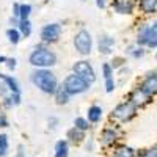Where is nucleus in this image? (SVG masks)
Returning <instances> with one entry per match:
<instances>
[{
    "mask_svg": "<svg viewBox=\"0 0 157 157\" xmlns=\"http://www.w3.org/2000/svg\"><path fill=\"white\" fill-rule=\"evenodd\" d=\"M58 63L57 52L50 46L36 44L29 54V64L33 69H52Z\"/></svg>",
    "mask_w": 157,
    "mask_h": 157,
    "instance_id": "1",
    "label": "nucleus"
},
{
    "mask_svg": "<svg viewBox=\"0 0 157 157\" xmlns=\"http://www.w3.org/2000/svg\"><path fill=\"white\" fill-rule=\"evenodd\" d=\"M29 78L35 88H38L43 94H47V96L54 94L60 85L57 74L52 69H33Z\"/></svg>",
    "mask_w": 157,
    "mask_h": 157,
    "instance_id": "2",
    "label": "nucleus"
},
{
    "mask_svg": "<svg viewBox=\"0 0 157 157\" xmlns=\"http://www.w3.org/2000/svg\"><path fill=\"white\" fill-rule=\"evenodd\" d=\"M137 113H138V109L132 102L123 101L112 109L109 118L110 121H113V124H127L137 116Z\"/></svg>",
    "mask_w": 157,
    "mask_h": 157,
    "instance_id": "3",
    "label": "nucleus"
},
{
    "mask_svg": "<svg viewBox=\"0 0 157 157\" xmlns=\"http://www.w3.org/2000/svg\"><path fill=\"white\" fill-rule=\"evenodd\" d=\"M93 36L91 33L86 30V29H80L77 30L72 36V46H74V50L77 52L80 57H88L91 52H93Z\"/></svg>",
    "mask_w": 157,
    "mask_h": 157,
    "instance_id": "4",
    "label": "nucleus"
},
{
    "mask_svg": "<svg viewBox=\"0 0 157 157\" xmlns=\"http://www.w3.org/2000/svg\"><path fill=\"white\" fill-rule=\"evenodd\" d=\"M61 86L68 91V94L72 98V96H78V94H83L86 93V91L91 88L90 83H86L83 78H80L78 75L69 72L66 77L63 78V82H61Z\"/></svg>",
    "mask_w": 157,
    "mask_h": 157,
    "instance_id": "5",
    "label": "nucleus"
},
{
    "mask_svg": "<svg viewBox=\"0 0 157 157\" xmlns=\"http://www.w3.org/2000/svg\"><path fill=\"white\" fill-rule=\"evenodd\" d=\"M61 32L63 29L60 22H47L39 30V41H41V44H46V46L57 44L61 38Z\"/></svg>",
    "mask_w": 157,
    "mask_h": 157,
    "instance_id": "6",
    "label": "nucleus"
},
{
    "mask_svg": "<svg viewBox=\"0 0 157 157\" xmlns=\"http://www.w3.org/2000/svg\"><path fill=\"white\" fill-rule=\"evenodd\" d=\"M71 72L75 74V75H78L80 78H83V80H85L86 83H90V85H93V83L96 82V78H98L96 71H94V66H93V64H91V61L86 60V58H80V60L74 61Z\"/></svg>",
    "mask_w": 157,
    "mask_h": 157,
    "instance_id": "7",
    "label": "nucleus"
},
{
    "mask_svg": "<svg viewBox=\"0 0 157 157\" xmlns=\"http://www.w3.org/2000/svg\"><path fill=\"white\" fill-rule=\"evenodd\" d=\"M135 44L140 47H149V49H157V35L154 33L151 22L140 25L135 35Z\"/></svg>",
    "mask_w": 157,
    "mask_h": 157,
    "instance_id": "8",
    "label": "nucleus"
},
{
    "mask_svg": "<svg viewBox=\"0 0 157 157\" xmlns=\"http://www.w3.org/2000/svg\"><path fill=\"white\" fill-rule=\"evenodd\" d=\"M121 138V130H120V124H107L105 127H102L99 140L102 143V146L110 148L115 146Z\"/></svg>",
    "mask_w": 157,
    "mask_h": 157,
    "instance_id": "9",
    "label": "nucleus"
},
{
    "mask_svg": "<svg viewBox=\"0 0 157 157\" xmlns=\"http://www.w3.org/2000/svg\"><path fill=\"white\" fill-rule=\"evenodd\" d=\"M126 101H129V102H132L134 105L140 110V109H143V107H146V105H149V104L152 102V98L151 96H148L146 93H143V91L138 88V85H135L132 90L127 93V98H126Z\"/></svg>",
    "mask_w": 157,
    "mask_h": 157,
    "instance_id": "10",
    "label": "nucleus"
},
{
    "mask_svg": "<svg viewBox=\"0 0 157 157\" xmlns=\"http://www.w3.org/2000/svg\"><path fill=\"white\" fill-rule=\"evenodd\" d=\"M110 6L116 14L130 16L134 14V11L137 8V2L135 0H110Z\"/></svg>",
    "mask_w": 157,
    "mask_h": 157,
    "instance_id": "11",
    "label": "nucleus"
},
{
    "mask_svg": "<svg viewBox=\"0 0 157 157\" xmlns=\"http://www.w3.org/2000/svg\"><path fill=\"white\" fill-rule=\"evenodd\" d=\"M138 88L151 98L157 96V72H146L138 83Z\"/></svg>",
    "mask_w": 157,
    "mask_h": 157,
    "instance_id": "12",
    "label": "nucleus"
},
{
    "mask_svg": "<svg viewBox=\"0 0 157 157\" xmlns=\"http://www.w3.org/2000/svg\"><path fill=\"white\" fill-rule=\"evenodd\" d=\"M116 44V39L112 36V35H107V33H101L98 36V50L101 55H105V57H110L113 55V47Z\"/></svg>",
    "mask_w": 157,
    "mask_h": 157,
    "instance_id": "13",
    "label": "nucleus"
},
{
    "mask_svg": "<svg viewBox=\"0 0 157 157\" xmlns=\"http://www.w3.org/2000/svg\"><path fill=\"white\" fill-rule=\"evenodd\" d=\"M86 120L91 126H94V124H99L102 121V118H104V109L101 105H98V104H93V105H90L88 110H86Z\"/></svg>",
    "mask_w": 157,
    "mask_h": 157,
    "instance_id": "14",
    "label": "nucleus"
},
{
    "mask_svg": "<svg viewBox=\"0 0 157 157\" xmlns=\"http://www.w3.org/2000/svg\"><path fill=\"white\" fill-rule=\"evenodd\" d=\"M0 80H2L8 90H10V93H22V90H21V85L17 82V78L14 75H11V74H5V72H0Z\"/></svg>",
    "mask_w": 157,
    "mask_h": 157,
    "instance_id": "15",
    "label": "nucleus"
},
{
    "mask_svg": "<svg viewBox=\"0 0 157 157\" xmlns=\"http://www.w3.org/2000/svg\"><path fill=\"white\" fill-rule=\"evenodd\" d=\"M85 138H86V134L82 132V130H78V129H75L74 126L66 130V140H68L69 145H71V143H72V145H80Z\"/></svg>",
    "mask_w": 157,
    "mask_h": 157,
    "instance_id": "16",
    "label": "nucleus"
},
{
    "mask_svg": "<svg viewBox=\"0 0 157 157\" xmlns=\"http://www.w3.org/2000/svg\"><path fill=\"white\" fill-rule=\"evenodd\" d=\"M52 98H54V102L57 104V105H60V107L68 105L69 101H71V96L68 94V91L61 86V83H60V85H58V88L55 90V93L52 94Z\"/></svg>",
    "mask_w": 157,
    "mask_h": 157,
    "instance_id": "17",
    "label": "nucleus"
},
{
    "mask_svg": "<svg viewBox=\"0 0 157 157\" xmlns=\"http://www.w3.org/2000/svg\"><path fill=\"white\" fill-rule=\"evenodd\" d=\"M138 10L145 16H151L157 11V0H138Z\"/></svg>",
    "mask_w": 157,
    "mask_h": 157,
    "instance_id": "18",
    "label": "nucleus"
},
{
    "mask_svg": "<svg viewBox=\"0 0 157 157\" xmlns=\"http://www.w3.org/2000/svg\"><path fill=\"white\" fill-rule=\"evenodd\" d=\"M112 157H137V151L132 146H127V145H118L113 152Z\"/></svg>",
    "mask_w": 157,
    "mask_h": 157,
    "instance_id": "19",
    "label": "nucleus"
},
{
    "mask_svg": "<svg viewBox=\"0 0 157 157\" xmlns=\"http://www.w3.org/2000/svg\"><path fill=\"white\" fill-rule=\"evenodd\" d=\"M69 155V143L66 138L58 140L54 146V157H68Z\"/></svg>",
    "mask_w": 157,
    "mask_h": 157,
    "instance_id": "20",
    "label": "nucleus"
},
{
    "mask_svg": "<svg viewBox=\"0 0 157 157\" xmlns=\"http://www.w3.org/2000/svg\"><path fill=\"white\" fill-rule=\"evenodd\" d=\"M126 54H127L130 58H134V60H140V58L145 57L146 50H145V47H140V46H137V44H130V46L126 47Z\"/></svg>",
    "mask_w": 157,
    "mask_h": 157,
    "instance_id": "21",
    "label": "nucleus"
},
{
    "mask_svg": "<svg viewBox=\"0 0 157 157\" xmlns=\"http://www.w3.org/2000/svg\"><path fill=\"white\" fill-rule=\"evenodd\" d=\"M5 35H6L8 43H10V44H13V46H17V44L22 41V35H21V32H19L17 29L10 27V29H6Z\"/></svg>",
    "mask_w": 157,
    "mask_h": 157,
    "instance_id": "22",
    "label": "nucleus"
},
{
    "mask_svg": "<svg viewBox=\"0 0 157 157\" xmlns=\"http://www.w3.org/2000/svg\"><path fill=\"white\" fill-rule=\"evenodd\" d=\"M72 126L75 129H78V130H82V132H85V134L91 129V124L88 123V120H86L85 116H75L74 121H72Z\"/></svg>",
    "mask_w": 157,
    "mask_h": 157,
    "instance_id": "23",
    "label": "nucleus"
},
{
    "mask_svg": "<svg viewBox=\"0 0 157 157\" xmlns=\"http://www.w3.org/2000/svg\"><path fill=\"white\" fill-rule=\"evenodd\" d=\"M17 30L21 32L22 38H30L32 36V32H33V25H32V21H21L19 25H17Z\"/></svg>",
    "mask_w": 157,
    "mask_h": 157,
    "instance_id": "24",
    "label": "nucleus"
},
{
    "mask_svg": "<svg viewBox=\"0 0 157 157\" xmlns=\"http://www.w3.org/2000/svg\"><path fill=\"white\" fill-rule=\"evenodd\" d=\"M10 154V140L5 132H0V157H6Z\"/></svg>",
    "mask_w": 157,
    "mask_h": 157,
    "instance_id": "25",
    "label": "nucleus"
},
{
    "mask_svg": "<svg viewBox=\"0 0 157 157\" xmlns=\"http://www.w3.org/2000/svg\"><path fill=\"white\" fill-rule=\"evenodd\" d=\"M33 13V6L30 3H21V10H19V21H29Z\"/></svg>",
    "mask_w": 157,
    "mask_h": 157,
    "instance_id": "26",
    "label": "nucleus"
},
{
    "mask_svg": "<svg viewBox=\"0 0 157 157\" xmlns=\"http://www.w3.org/2000/svg\"><path fill=\"white\" fill-rule=\"evenodd\" d=\"M126 63H127V60H126V57H124V55H115V57H113V60L110 61L113 71H120L121 68H124V66H126Z\"/></svg>",
    "mask_w": 157,
    "mask_h": 157,
    "instance_id": "27",
    "label": "nucleus"
},
{
    "mask_svg": "<svg viewBox=\"0 0 157 157\" xmlns=\"http://www.w3.org/2000/svg\"><path fill=\"white\" fill-rule=\"evenodd\" d=\"M101 74H102V77H104V80H105V78H110V77H115V75H113L115 71H113V68H112L110 61L102 63V66H101Z\"/></svg>",
    "mask_w": 157,
    "mask_h": 157,
    "instance_id": "28",
    "label": "nucleus"
},
{
    "mask_svg": "<svg viewBox=\"0 0 157 157\" xmlns=\"http://www.w3.org/2000/svg\"><path fill=\"white\" fill-rule=\"evenodd\" d=\"M104 88H105V93L112 94L113 91L116 90V80H115V77L105 78V80H104Z\"/></svg>",
    "mask_w": 157,
    "mask_h": 157,
    "instance_id": "29",
    "label": "nucleus"
},
{
    "mask_svg": "<svg viewBox=\"0 0 157 157\" xmlns=\"http://www.w3.org/2000/svg\"><path fill=\"white\" fill-rule=\"evenodd\" d=\"M10 127V120H8V115H6V110H3L0 107V130L2 129H6Z\"/></svg>",
    "mask_w": 157,
    "mask_h": 157,
    "instance_id": "30",
    "label": "nucleus"
},
{
    "mask_svg": "<svg viewBox=\"0 0 157 157\" xmlns=\"http://www.w3.org/2000/svg\"><path fill=\"white\" fill-rule=\"evenodd\" d=\"M137 157H157V146L148 148L141 152H137Z\"/></svg>",
    "mask_w": 157,
    "mask_h": 157,
    "instance_id": "31",
    "label": "nucleus"
},
{
    "mask_svg": "<svg viewBox=\"0 0 157 157\" xmlns=\"http://www.w3.org/2000/svg\"><path fill=\"white\" fill-rule=\"evenodd\" d=\"M5 68H6L10 72H14L16 68H17V58H14V57H8V58H6V63H5Z\"/></svg>",
    "mask_w": 157,
    "mask_h": 157,
    "instance_id": "32",
    "label": "nucleus"
},
{
    "mask_svg": "<svg viewBox=\"0 0 157 157\" xmlns=\"http://www.w3.org/2000/svg\"><path fill=\"white\" fill-rule=\"evenodd\" d=\"M10 98H11L13 105H14V107H19L21 104H22V93H11Z\"/></svg>",
    "mask_w": 157,
    "mask_h": 157,
    "instance_id": "33",
    "label": "nucleus"
},
{
    "mask_svg": "<svg viewBox=\"0 0 157 157\" xmlns=\"http://www.w3.org/2000/svg\"><path fill=\"white\" fill-rule=\"evenodd\" d=\"M19 10H21V3L19 2H14V3H13V8H11V16L19 19Z\"/></svg>",
    "mask_w": 157,
    "mask_h": 157,
    "instance_id": "34",
    "label": "nucleus"
},
{
    "mask_svg": "<svg viewBox=\"0 0 157 157\" xmlns=\"http://www.w3.org/2000/svg\"><path fill=\"white\" fill-rule=\"evenodd\" d=\"M10 94V90H8V86L2 82V80H0V99H2V98H5V96H8Z\"/></svg>",
    "mask_w": 157,
    "mask_h": 157,
    "instance_id": "35",
    "label": "nucleus"
},
{
    "mask_svg": "<svg viewBox=\"0 0 157 157\" xmlns=\"http://www.w3.org/2000/svg\"><path fill=\"white\" fill-rule=\"evenodd\" d=\"M47 124H49V129L54 130V129L58 126V118H57V116H50L49 120H47Z\"/></svg>",
    "mask_w": 157,
    "mask_h": 157,
    "instance_id": "36",
    "label": "nucleus"
},
{
    "mask_svg": "<svg viewBox=\"0 0 157 157\" xmlns=\"http://www.w3.org/2000/svg\"><path fill=\"white\" fill-rule=\"evenodd\" d=\"M14 157H25V146L24 145H19L17 146V151H16V155Z\"/></svg>",
    "mask_w": 157,
    "mask_h": 157,
    "instance_id": "37",
    "label": "nucleus"
},
{
    "mask_svg": "<svg viewBox=\"0 0 157 157\" xmlns=\"http://www.w3.org/2000/svg\"><path fill=\"white\" fill-rule=\"evenodd\" d=\"M96 2V6L99 10H104V8H107V0H94Z\"/></svg>",
    "mask_w": 157,
    "mask_h": 157,
    "instance_id": "38",
    "label": "nucleus"
},
{
    "mask_svg": "<svg viewBox=\"0 0 157 157\" xmlns=\"http://www.w3.org/2000/svg\"><path fill=\"white\" fill-rule=\"evenodd\" d=\"M6 58H8V57H5V55H0V64H5V63H6Z\"/></svg>",
    "mask_w": 157,
    "mask_h": 157,
    "instance_id": "39",
    "label": "nucleus"
},
{
    "mask_svg": "<svg viewBox=\"0 0 157 157\" xmlns=\"http://www.w3.org/2000/svg\"><path fill=\"white\" fill-rule=\"evenodd\" d=\"M80 2H86V0H80Z\"/></svg>",
    "mask_w": 157,
    "mask_h": 157,
    "instance_id": "40",
    "label": "nucleus"
},
{
    "mask_svg": "<svg viewBox=\"0 0 157 157\" xmlns=\"http://www.w3.org/2000/svg\"><path fill=\"white\" fill-rule=\"evenodd\" d=\"M155 58H157V52H155Z\"/></svg>",
    "mask_w": 157,
    "mask_h": 157,
    "instance_id": "41",
    "label": "nucleus"
}]
</instances>
